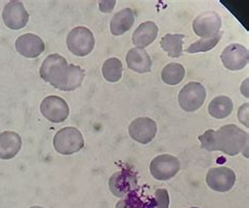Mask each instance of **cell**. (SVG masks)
<instances>
[{"instance_id":"19","label":"cell","mask_w":249,"mask_h":208,"mask_svg":"<svg viewBox=\"0 0 249 208\" xmlns=\"http://www.w3.org/2000/svg\"><path fill=\"white\" fill-rule=\"evenodd\" d=\"M233 103L227 96L215 97L208 105V113L215 119H224L232 113Z\"/></svg>"},{"instance_id":"28","label":"cell","mask_w":249,"mask_h":208,"mask_svg":"<svg viewBox=\"0 0 249 208\" xmlns=\"http://www.w3.org/2000/svg\"><path fill=\"white\" fill-rule=\"evenodd\" d=\"M191 208H199V207H191Z\"/></svg>"},{"instance_id":"6","label":"cell","mask_w":249,"mask_h":208,"mask_svg":"<svg viewBox=\"0 0 249 208\" xmlns=\"http://www.w3.org/2000/svg\"><path fill=\"white\" fill-rule=\"evenodd\" d=\"M181 168L179 159L172 155H160L150 162L149 172L156 180L167 181L174 178Z\"/></svg>"},{"instance_id":"26","label":"cell","mask_w":249,"mask_h":208,"mask_svg":"<svg viewBox=\"0 0 249 208\" xmlns=\"http://www.w3.org/2000/svg\"><path fill=\"white\" fill-rule=\"evenodd\" d=\"M103 5H107V6H100V11L104 12V13H109L114 10L115 8V4L116 1H102L101 2Z\"/></svg>"},{"instance_id":"12","label":"cell","mask_w":249,"mask_h":208,"mask_svg":"<svg viewBox=\"0 0 249 208\" xmlns=\"http://www.w3.org/2000/svg\"><path fill=\"white\" fill-rule=\"evenodd\" d=\"M29 18V13L20 1L9 2L2 12L3 22L11 30L23 29L28 24Z\"/></svg>"},{"instance_id":"2","label":"cell","mask_w":249,"mask_h":208,"mask_svg":"<svg viewBox=\"0 0 249 208\" xmlns=\"http://www.w3.org/2000/svg\"><path fill=\"white\" fill-rule=\"evenodd\" d=\"M201 147L208 152L221 151L229 156L244 154L248 157V133L234 124H227L218 131L208 129L199 136Z\"/></svg>"},{"instance_id":"20","label":"cell","mask_w":249,"mask_h":208,"mask_svg":"<svg viewBox=\"0 0 249 208\" xmlns=\"http://www.w3.org/2000/svg\"><path fill=\"white\" fill-rule=\"evenodd\" d=\"M185 36L183 34H166L161 39V48L165 51L169 57L178 58L183 53V40Z\"/></svg>"},{"instance_id":"10","label":"cell","mask_w":249,"mask_h":208,"mask_svg":"<svg viewBox=\"0 0 249 208\" xmlns=\"http://www.w3.org/2000/svg\"><path fill=\"white\" fill-rule=\"evenodd\" d=\"M221 60L227 69L240 70L244 69L249 61V52L244 45L239 43L229 44L221 54Z\"/></svg>"},{"instance_id":"21","label":"cell","mask_w":249,"mask_h":208,"mask_svg":"<svg viewBox=\"0 0 249 208\" xmlns=\"http://www.w3.org/2000/svg\"><path fill=\"white\" fill-rule=\"evenodd\" d=\"M162 80L168 86H177L185 77V69L180 63H168L161 73Z\"/></svg>"},{"instance_id":"11","label":"cell","mask_w":249,"mask_h":208,"mask_svg":"<svg viewBox=\"0 0 249 208\" xmlns=\"http://www.w3.org/2000/svg\"><path fill=\"white\" fill-rule=\"evenodd\" d=\"M158 126L157 123L148 118V117H140L137 118L129 124L128 133L129 136L141 144H148L156 137Z\"/></svg>"},{"instance_id":"17","label":"cell","mask_w":249,"mask_h":208,"mask_svg":"<svg viewBox=\"0 0 249 208\" xmlns=\"http://www.w3.org/2000/svg\"><path fill=\"white\" fill-rule=\"evenodd\" d=\"M158 27L153 21L141 23L133 34V43L137 48L144 49L152 44L158 36Z\"/></svg>"},{"instance_id":"13","label":"cell","mask_w":249,"mask_h":208,"mask_svg":"<svg viewBox=\"0 0 249 208\" xmlns=\"http://www.w3.org/2000/svg\"><path fill=\"white\" fill-rule=\"evenodd\" d=\"M16 51L25 58H37L45 49L42 39L34 34H24L17 38L15 42Z\"/></svg>"},{"instance_id":"3","label":"cell","mask_w":249,"mask_h":208,"mask_svg":"<svg viewBox=\"0 0 249 208\" xmlns=\"http://www.w3.org/2000/svg\"><path fill=\"white\" fill-rule=\"evenodd\" d=\"M54 148L61 155H73L84 146V139L80 131L76 127H64L54 137Z\"/></svg>"},{"instance_id":"18","label":"cell","mask_w":249,"mask_h":208,"mask_svg":"<svg viewBox=\"0 0 249 208\" xmlns=\"http://www.w3.org/2000/svg\"><path fill=\"white\" fill-rule=\"evenodd\" d=\"M135 23V13L126 8L119 11L110 20V32L115 36H121L130 30Z\"/></svg>"},{"instance_id":"1","label":"cell","mask_w":249,"mask_h":208,"mask_svg":"<svg viewBox=\"0 0 249 208\" xmlns=\"http://www.w3.org/2000/svg\"><path fill=\"white\" fill-rule=\"evenodd\" d=\"M42 79L63 92H71L81 86L85 71L78 66L68 64L59 54L49 55L39 70Z\"/></svg>"},{"instance_id":"8","label":"cell","mask_w":249,"mask_h":208,"mask_svg":"<svg viewBox=\"0 0 249 208\" xmlns=\"http://www.w3.org/2000/svg\"><path fill=\"white\" fill-rule=\"evenodd\" d=\"M235 180V173L232 170L225 166L214 167L209 170L206 175V183L209 188L214 191L226 192L233 187Z\"/></svg>"},{"instance_id":"9","label":"cell","mask_w":249,"mask_h":208,"mask_svg":"<svg viewBox=\"0 0 249 208\" xmlns=\"http://www.w3.org/2000/svg\"><path fill=\"white\" fill-rule=\"evenodd\" d=\"M222 20L215 12H205L196 17L193 22V29L196 35L201 39L211 38L221 33Z\"/></svg>"},{"instance_id":"16","label":"cell","mask_w":249,"mask_h":208,"mask_svg":"<svg viewBox=\"0 0 249 208\" xmlns=\"http://www.w3.org/2000/svg\"><path fill=\"white\" fill-rule=\"evenodd\" d=\"M22 141L20 136L14 132H3L0 134V159L10 160L20 151Z\"/></svg>"},{"instance_id":"23","label":"cell","mask_w":249,"mask_h":208,"mask_svg":"<svg viewBox=\"0 0 249 208\" xmlns=\"http://www.w3.org/2000/svg\"><path fill=\"white\" fill-rule=\"evenodd\" d=\"M150 198L143 200L137 190H133L125 194V198L118 202L116 208H146Z\"/></svg>"},{"instance_id":"14","label":"cell","mask_w":249,"mask_h":208,"mask_svg":"<svg viewBox=\"0 0 249 208\" xmlns=\"http://www.w3.org/2000/svg\"><path fill=\"white\" fill-rule=\"evenodd\" d=\"M137 186L136 175L127 171H122L113 174L109 179V188L114 196L122 198Z\"/></svg>"},{"instance_id":"25","label":"cell","mask_w":249,"mask_h":208,"mask_svg":"<svg viewBox=\"0 0 249 208\" xmlns=\"http://www.w3.org/2000/svg\"><path fill=\"white\" fill-rule=\"evenodd\" d=\"M169 207V194L164 188L157 190L154 197L150 198L146 208H168Z\"/></svg>"},{"instance_id":"24","label":"cell","mask_w":249,"mask_h":208,"mask_svg":"<svg viewBox=\"0 0 249 208\" xmlns=\"http://www.w3.org/2000/svg\"><path fill=\"white\" fill-rule=\"evenodd\" d=\"M221 37H222V32L220 34L215 35L213 37L200 39V40L196 41L195 43L189 45V47L185 50V52L189 54H196V53H204V52L211 51L219 43V41L221 40Z\"/></svg>"},{"instance_id":"5","label":"cell","mask_w":249,"mask_h":208,"mask_svg":"<svg viewBox=\"0 0 249 208\" xmlns=\"http://www.w3.org/2000/svg\"><path fill=\"white\" fill-rule=\"evenodd\" d=\"M178 100L181 108L185 112H196L206 100L205 87L199 82H189L180 90Z\"/></svg>"},{"instance_id":"15","label":"cell","mask_w":249,"mask_h":208,"mask_svg":"<svg viewBox=\"0 0 249 208\" xmlns=\"http://www.w3.org/2000/svg\"><path fill=\"white\" fill-rule=\"evenodd\" d=\"M126 63L129 69L136 73L145 74L152 70L153 61L147 52L144 49L134 48L128 51L126 55Z\"/></svg>"},{"instance_id":"27","label":"cell","mask_w":249,"mask_h":208,"mask_svg":"<svg viewBox=\"0 0 249 208\" xmlns=\"http://www.w3.org/2000/svg\"><path fill=\"white\" fill-rule=\"evenodd\" d=\"M30 208H43V207H40V206H32Z\"/></svg>"},{"instance_id":"22","label":"cell","mask_w":249,"mask_h":208,"mask_svg":"<svg viewBox=\"0 0 249 208\" xmlns=\"http://www.w3.org/2000/svg\"><path fill=\"white\" fill-rule=\"evenodd\" d=\"M123 66L118 58H109L103 63L102 75L104 79L108 82H118L122 77Z\"/></svg>"},{"instance_id":"7","label":"cell","mask_w":249,"mask_h":208,"mask_svg":"<svg viewBox=\"0 0 249 208\" xmlns=\"http://www.w3.org/2000/svg\"><path fill=\"white\" fill-rule=\"evenodd\" d=\"M40 112L45 119L53 123H61L68 119L70 107L61 97L49 96L40 104Z\"/></svg>"},{"instance_id":"4","label":"cell","mask_w":249,"mask_h":208,"mask_svg":"<svg viewBox=\"0 0 249 208\" xmlns=\"http://www.w3.org/2000/svg\"><path fill=\"white\" fill-rule=\"evenodd\" d=\"M67 44L71 53L78 57L87 56L95 47L93 32H90L88 28L77 27L69 33Z\"/></svg>"}]
</instances>
